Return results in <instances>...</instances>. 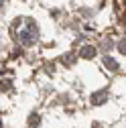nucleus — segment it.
I'll return each mask as SVG.
<instances>
[{
  "instance_id": "4",
  "label": "nucleus",
  "mask_w": 126,
  "mask_h": 128,
  "mask_svg": "<svg viewBox=\"0 0 126 128\" xmlns=\"http://www.w3.org/2000/svg\"><path fill=\"white\" fill-rule=\"evenodd\" d=\"M104 61H106V65H108L110 69H116V61H114V59H110V57H106Z\"/></svg>"
},
{
  "instance_id": "5",
  "label": "nucleus",
  "mask_w": 126,
  "mask_h": 128,
  "mask_svg": "<svg viewBox=\"0 0 126 128\" xmlns=\"http://www.w3.org/2000/svg\"><path fill=\"white\" fill-rule=\"evenodd\" d=\"M118 49H120V51H122V53L126 55V41H120V45H118Z\"/></svg>"
},
{
  "instance_id": "2",
  "label": "nucleus",
  "mask_w": 126,
  "mask_h": 128,
  "mask_svg": "<svg viewBox=\"0 0 126 128\" xmlns=\"http://www.w3.org/2000/svg\"><path fill=\"white\" fill-rule=\"evenodd\" d=\"M80 55L84 59H92V57H96V49H94V47H84V49L80 51Z\"/></svg>"
},
{
  "instance_id": "3",
  "label": "nucleus",
  "mask_w": 126,
  "mask_h": 128,
  "mask_svg": "<svg viewBox=\"0 0 126 128\" xmlns=\"http://www.w3.org/2000/svg\"><path fill=\"white\" fill-rule=\"evenodd\" d=\"M106 98H108L106 92H96V94L92 96V104H100V102H104Z\"/></svg>"
},
{
  "instance_id": "1",
  "label": "nucleus",
  "mask_w": 126,
  "mask_h": 128,
  "mask_svg": "<svg viewBox=\"0 0 126 128\" xmlns=\"http://www.w3.org/2000/svg\"><path fill=\"white\" fill-rule=\"evenodd\" d=\"M14 33H16V39L22 43V45H33L37 43L39 39V30H37V24L28 18H22V20H16L14 24Z\"/></svg>"
}]
</instances>
